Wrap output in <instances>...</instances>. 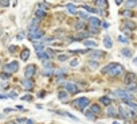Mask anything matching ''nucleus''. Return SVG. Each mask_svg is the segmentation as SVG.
<instances>
[{
	"label": "nucleus",
	"mask_w": 137,
	"mask_h": 124,
	"mask_svg": "<svg viewBox=\"0 0 137 124\" xmlns=\"http://www.w3.org/2000/svg\"><path fill=\"white\" fill-rule=\"evenodd\" d=\"M73 105L78 107L79 111H85V109H86V107L90 105V100L86 98V97H79V98H77V100L73 103Z\"/></svg>",
	"instance_id": "nucleus-1"
},
{
	"label": "nucleus",
	"mask_w": 137,
	"mask_h": 124,
	"mask_svg": "<svg viewBox=\"0 0 137 124\" xmlns=\"http://www.w3.org/2000/svg\"><path fill=\"white\" fill-rule=\"evenodd\" d=\"M18 62L16 61H13V62H11V64H8V65H6V68H4V70H6V73H8V74H11V73H15V71H18Z\"/></svg>",
	"instance_id": "nucleus-2"
},
{
	"label": "nucleus",
	"mask_w": 137,
	"mask_h": 124,
	"mask_svg": "<svg viewBox=\"0 0 137 124\" xmlns=\"http://www.w3.org/2000/svg\"><path fill=\"white\" fill-rule=\"evenodd\" d=\"M34 74H35V65H28L26 68V70H24V77L31 80V77Z\"/></svg>",
	"instance_id": "nucleus-3"
},
{
	"label": "nucleus",
	"mask_w": 137,
	"mask_h": 124,
	"mask_svg": "<svg viewBox=\"0 0 137 124\" xmlns=\"http://www.w3.org/2000/svg\"><path fill=\"white\" fill-rule=\"evenodd\" d=\"M65 86H66V92H70V93H77L78 92V89H77V85L73 84V82H66L65 84Z\"/></svg>",
	"instance_id": "nucleus-4"
},
{
	"label": "nucleus",
	"mask_w": 137,
	"mask_h": 124,
	"mask_svg": "<svg viewBox=\"0 0 137 124\" xmlns=\"http://www.w3.org/2000/svg\"><path fill=\"white\" fill-rule=\"evenodd\" d=\"M122 71V66L120 65V64H116V66L113 68L110 71H109V74L112 76V77H116V76H118L120 73Z\"/></svg>",
	"instance_id": "nucleus-5"
},
{
	"label": "nucleus",
	"mask_w": 137,
	"mask_h": 124,
	"mask_svg": "<svg viewBox=\"0 0 137 124\" xmlns=\"http://www.w3.org/2000/svg\"><path fill=\"white\" fill-rule=\"evenodd\" d=\"M43 36V31H40V30H36L34 32H30V35H28V38L32 41H35V39H40V38Z\"/></svg>",
	"instance_id": "nucleus-6"
},
{
	"label": "nucleus",
	"mask_w": 137,
	"mask_h": 124,
	"mask_svg": "<svg viewBox=\"0 0 137 124\" xmlns=\"http://www.w3.org/2000/svg\"><path fill=\"white\" fill-rule=\"evenodd\" d=\"M20 84L24 86V89H31L32 86H34V82H32L30 78H23V80L20 81Z\"/></svg>",
	"instance_id": "nucleus-7"
},
{
	"label": "nucleus",
	"mask_w": 137,
	"mask_h": 124,
	"mask_svg": "<svg viewBox=\"0 0 137 124\" xmlns=\"http://www.w3.org/2000/svg\"><path fill=\"white\" fill-rule=\"evenodd\" d=\"M38 26H39V19H38V18H35L34 20L31 22L30 27H28V30H30V32H34V31H36Z\"/></svg>",
	"instance_id": "nucleus-8"
},
{
	"label": "nucleus",
	"mask_w": 137,
	"mask_h": 124,
	"mask_svg": "<svg viewBox=\"0 0 137 124\" xmlns=\"http://www.w3.org/2000/svg\"><path fill=\"white\" fill-rule=\"evenodd\" d=\"M118 112H120V115L122 116V117H124V119H126V120H128V119H130V113L128 112V109H125L124 107H120L118 108Z\"/></svg>",
	"instance_id": "nucleus-9"
},
{
	"label": "nucleus",
	"mask_w": 137,
	"mask_h": 124,
	"mask_svg": "<svg viewBox=\"0 0 137 124\" xmlns=\"http://www.w3.org/2000/svg\"><path fill=\"white\" fill-rule=\"evenodd\" d=\"M89 22H90V26L92 27H96V28H98L101 26V20L98 18H90L89 19Z\"/></svg>",
	"instance_id": "nucleus-10"
},
{
	"label": "nucleus",
	"mask_w": 137,
	"mask_h": 124,
	"mask_svg": "<svg viewBox=\"0 0 137 124\" xmlns=\"http://www.w3.org/2000/svg\"><path fill=\"white\" fill-rule=\"evenodd\" d=\"M106 115L108 116H110V117H116L117 116V109L114 108V107H108V109H106Z\"/></svg>",
	"instance_id": "nucleus-11"
},
{
	"label": "nucleus",
	"mask_w": 137,
	"mask_h": 124,
	"mask_svg": "<svg viewBox=\"0 0 137 124\" xmlns=\"http://www.w3.org/2000/svg\"><path fill=\"white\" fill-rule=\"evenodd\" d=\"M103 46H105L106 49H112L113 42H112V38H110L109 35H106L105 38H103Z\"/></svg>",
	"instance_id": "nucleus-12"
},
{
	"label": "nucleus",
	"mask_w": 137,
	"mask_h": 124,
	"mask_svg": "<svg viewBox=\"0 0 137 124\" xmlns=\"http://www.w3.org/2000/svg\"><path fill=\"white\" fill-rule=\"evenodd\" d=\"M94 3H96V6H97V7H100V8H101V11H102L103 8H106V7H108V0H96Z\"/></svg>",
	"instance_id": "nucleus-13"
},
{
	"label": "nucleus",
	"mask_w": 137,
	"mask_h": 124,
	"mask_svg": "<svg viewBox=\"0 0 137 124\" xmlns=\"http://www.w3.org/2000/svg\"><path fill=\"white\" fill-rule=\"evenodd\" d=\"M66 8H67V11L71 14V15H75V14L78 12V9H77V7L74 6V4H71V3H69L67 6H66Z\"/></svg>",
	"instance_id": "nucleus-14"
},
{
	"label": "nucleus",
	"mask_w": 137,
	"mask_h": 124,
	"mask_svg": "<svg viewBox=\"0 0 137 124\" xmlns=\"http://www.w3.org/2000/svg\"><path fill=\"white\" fill-rule=\"evenodd\" d=\"M67 97H69V93L66 92V90H59V92H58V98L59 100L65 101V100H67Z\"/></svg>",
	"instance_id": "nucleus-15"
},
{
	"label": "nucleus",
	"mask_w": 137,
	"mask_h": 124,
	"mask_svg": "<svg viewBox=\"0 0 137 124\" xmlns=\"http://www.w3.org/2000/svg\"><path fill=\"white\" fill-rule=\"evenodd\" d=\"M90 57L93 59H98V58H101V57H103V51H100V50H96V51H93V53L90 54Z\"/></svg>",
	"instance_id": "nucleus-16"
},
{
	"label": "nucleus",
	"mask_w": 137,
	"mask_h": 124,
	"mask_svg": "<svg viewBox=\"0 0 137 124\" xmlns=\"http://www.w3.org/2000/svg\"><path fill=\"white\" fill-rule=\"evenodd\" d=\"M38 58H39L40 61H43V62H44V61H47V59L50 58V55L47 54L46 51H42V53H38Z\"/></svg>",
	"instance_id": "nucleus-17"
},
{
	"label": "nucleus",
	"mask_w": 137,
	"mask_h": 124,
	"mask_svg": "<svg viewBox=\"0 0 137 124\" xmlns=\"http://www.w3.org/2000/svg\"><path fill=\"white\" fill-rule=\"evenodd\" d=\"M89 35H90V32H86V31H81L79 34L74 38L75 41H78V39H83V38H87Z\"/></svg>",
	"instance_id": "nucleus-18"
},
{
	"label": "nucleus",
	"mask_w": 137,
	"mask_h": 124,
	"mask_svg": "<svg viewBox=\"0 0 137 124\" xmlns=\"http://www.w3.org/2000/svg\"><path fill=\"white\" fill-rule=\"evenodd\" d=\"M83 45L86 47H96L97 46V42L96 41H89V39H85L83 41Z\"/></svg>",
	"instance_id": "nucleus-19"
},
{
	"label": "nucleus",
	"mask_w": 137,
	"mask_h": 124,
	"mask_svg": "<svg viewBox=\"0 0 137 124\" xmlns=\"http://www.w3.org/2000/svg\"><path fill=\"white\" fill-rule=\"evenodd\" d=\"M134 80H136V74L134 73H128L126 74V78H125V82L130 84L132 81H134Z\"/></svg>",
	"instance_id": "nucleus-20"
},
{
	"label": "nucleus",
	"mask_w": 137,
	"mask_h": 124,
	"mask_svg": "<svg viewBox=\"0 0 137 124\" xmlns=\"http://www.w3.org/2000/svg\"><path fill=\"white\" fill-rule=\"evenodd\" d=\"M90 111H92V113H93V115H100V113H101V109H100V107H98V105H96V104H93V105H92V109H90Z\"/></svg>",
	"instance_id": "nucleus-21"
},
{
	"label": "nucleus",
	"mask_w": 137,
	"mask_h": 124,
	"mask_svg": "<svg viewBox=\"0 0 137 124\" xmlns=\"http://www.w3.org/2000/svg\"><path fill=\"white\" fill-rule=\"evenodd\" d=\"M34 47H35L36 53H42V51H44V45L43 43H35Z\"/></svg>",
	"instance_id": "nucleus-22"
},
{
	"label": "nucleus",
	"mask_w": 137,
	"mask_h": 124,
	"mask_svg": "<svg viewBox=\"0 0 137 124\" xmlns=\"http://www.w3.org/2000/svg\"><path fill=\"white\" fill-rule=\"evenodd\" d=\"M100 100H101V103L103 104V105H108V107H109L110 103H112V98H109L108 96H103V97H101Z\"/></svg>",
	"instance_id": "nucleus-23"
},
{
	"label": "nucleus",
	"mask_w": 137,
	"mask_h": 124,
	"mask_svg": "<svg viewBox=\"0 0 137 124\" xmlns=\"http://www.w3.org/2000/svg\"><path fill=\"white\" fill-rule=\"evenodd\" d=\"M114 66H116V62H112V64H109V65L106 66V68L102 69V73H109V71H110L113 68H114Z\"/></svg>",
	"instance_id": "nucleus-24"
},
{
	"label": "nucleus",
	"mask_w": 137,
	"mask_h": 124,
	"mask_svg": "<svg viewBox=\"0 0 137 124\" xmlns=\"http://www.w3.org/2000/svg\"><path fill=\"white\" fill-rule=\"evenodd\" d=\"M126 92H130V93H136L137 92V86H136V84H129V86L126 88Z\"/></svg>",
	"instance_id": "nucleus-25"
},
{
	"label": "nucleus",
	"mask_w": 137,
	"mask_h": 124,
	"mask_svg": "<svg viewBox=\"0 0 137 124\" xmlns=\"http://www.w3.org/2000/svg\"><path fill=\"white\" fill-rule=\"evenodd\" d=\"M121 54L126 57V58H129V57H132V50L130 49H122L121 50Z\"/></svg>",
	"instance_id": "nucleus-26"
},
{
	"label": "nucleus",
	"mask_w": 137,
	"mask_h": 124,
	"mask_svg": "<svg viewBox=\"0 0 137 124\" xmlns=\"http://www.w3.org/2000/svg\"><path fill=\"white\" fill-rule=\"evenodd\" d=\"M35 14H36V18H38V19L46 16V11H43V9H40V8H38L36 11H35Z\"/></svg>",
	"instance_id": "nucleus-27"
},
{
	"label": "nucleus",
	"mask_w": 137,
	"mask_h": 124,
	"mask_svg": "<svg viewBox=\"0 0 137 124\" xmlns=\"http://www.w3.org/2000/svg\"><path fill=\"white\" fill-rule=\"evenodd\" d=\"M28 55H30V50L28 49H24L22 53V61H27L28 59Z\"/></svg>",
	"instance_id": "nucleus-28"
},
{
	"label": "nucleus",
	"mask_w": 137,
	"mask_h": 124,
	"mask_svg": "<svg viewBox=\"0 0 137 124\" xmlns=\"http://www.w3.org/2000/svg\"><path fill=\"white\" fill-rule=\"evenodd\" d=\"M137 4V0H128L126 2V8H133Z\"/></svg>",
	"instance_id": "nucleus-29"
},
{
	"label": "nucleus",
	"mask_w": 137,
	"mask_h": 124,
	"mask_svg": "<svg viewBox=\"0 0 137 124\" xmlns=\"http://www.w3.org/2000/svg\"><path fill=\"white\" fill-rule=\"evenodd\" d=\"M125 104H128L130 108H133V111H137V103H134L133 100H130V101H125Z\"/></svg>",
	"instance_id": "nucleus-30"
},
{
	"label": "nucleus",
	"mask_w": 137,
	"mask_h": 124,
	"mask_svg": "<svg viewBox=\"0 0 137 124\" xmlns=\"http://www.w3.org/2000/svg\"><path fill=\"white\" fill-rule=\"evenodd\" d=\"M125 27H128V30H133V28L136 27V24H134L133 22L128 20V22H125Z\"/></svg>",
	"instance_id": "nucleus-31"
},
{
	"label": "nucleus",
	"mask_w": 137,
	"mask_h": 124,
	"mask_svg": "<svg viewBox=\"0 0 137 124\" xmlns=\"http://www.w3.org/2000/svg\"><path fill=\"white\" fill-rule=\"evenodd\" d=\"M43 73L46 74V76H53L54 74V68H49V69H44V71Z\"/></svg>",
	"instance_id": "nucleus-32"
},
{
	"label": "nucleus",
	"mask_w": 137,
	"mask_h": 124,
	"mask_svg": "<svg viewBox=\"0 0 137 124\" xmlns=\"http://www.w3.org/2000/svg\"><path fill=\"white\" fill-rule=\"evenodd\" d=\"M85 26H86V24H85V22H78L77 23V24H75V28H77V30H81V28H85Z\"/></svg>",
	"instance_id": "nucleus-33"
},
{
	"label": "nucleus",
	"mask_w": 137,
	"mask_h": 124,
	"mask_svg": "<svg viewBox=\"0 0 137 124\" xmlns=\"http://www.w3.org/2000/svg\"><path fill=\"white\" fill-rule=\"evenodd\" d=\"M89 66H90L92 69H97L98 68V62L97 61H90L89 62Z\"/></svg>",
	"instance_id": "nucleus-34"
},
{
	"label": "nucleus",
	"mask_w": 137,
	"mask_h": 124,
	"mask_svg": "<svg viewBox=\"0 0 137 124\" xmlns=\"http://www.w3.org/2000/svg\"><path fill=\"white\" fill-rule=\"evenodd\" d=\"M0 7H9V0H0Z\"/></svg>",
	"instance_id": "nucleus-35"
},
{
	"label": "nucleus",
	"mask_w": 137,
	"mask_h": 124,
	"mask_svg": "<svg viewBox=\"0 0 137 124\" xmlns=\"http://www.w3.org/2000/svg\"><path fill=\"white\" fill-rule=\"evenodd\" d=\"M39 8L43 9V11H44V9H49V8H50V4H47V3H40V4H39Z\"/></svg>",
	"instance_id": "nucleus-36"
},
{
	"label": "nucleus",
	"mask_w": 137,
	"mask_h": 124,
	"mask_svg": "<svg viewBox=\"0 0 137 124\" xmlns=\"http://www.w3.org/2000/svg\"><path fill=\"white\" fill-rule=\"evenodd\" d=\"M83 9H86L87 12H98L96 8H92V7H89V6H83Z\"/></svg>",
	"instance_id": "nucleus-37"
},
{
	"label": "nucleus",
	"mask_w": 137,
	"mask_h": 124,
	"mask_svg": "<svg viewBox=\"0 0 137 124\" xmlns=\"http://www.w3.org/2000/svg\"><path fill=\"white\" fill-rule=\"evenodd\" d=\"M58 59H59L60 62H65V61H67V59H69V55L62 54V55H59V57H58Z\"/></svg>",
	"instance_id": "nucleus-38"
},
{
	"label": "nucleus",
	"mask_w": 137,
	"mask_h": 124,
	"mask_svg": "<svg viewBox=\"0 0 137 124\" xmlns=\"http://www.w3.org/2000/svg\"><path fill=\"white\" fill-rule=\"evenodd\" d=\"M121 15H124V16H128V18H129V16L133 15V14H132V12L129 11V9H125V11H122V12H121Z\"/></svg>",
	"instance_id": "nucleus-39"
},
{
	"label": "nucleus",
	"mask_w": 137,
	"mask_h": 124,
	"mask_svg": "<svg viewBox=\"0 0 137 124\" xmlns=\"http://www.w3.org/2000/svg\"><path fill=\"white\" fill-rule=\"evenodd\" d=\"M83 113H85V115H86L89 119H90V120H94V119H96V115H93L92 112H83Z\"/></svg>",
	"instance_id": "nucleus-40"
},
{
	"label": "nucleus",
	"mask_w": 137,
	"mask_h": 124,
	"mask_svg": "<svg viewBox=\"0 0 137 124\" xmlns=\"http://www.w3.org/2000/svg\"><path fill=\"white\" fill-rule=\"evenodd\" d=\"M0 78H2V80H8L9 78V74L8 73H2V74H0Z\"/></svg>",
	"instance_id": "nucleus-41"
},
{
	"label": "nucleus",
	"mask_w": 137,
	"mask_h": 124,
	"mask_svg": "<svg viewBox=\"0 0 137 124\" xmlns=\"http://www.w3.org/2000/svg\"><path fill=\"white\" fill-rule=\"evenodd\" d=\"M16 96H18V93L13 92V90H11V92H9V94H8V97H11V98H16Z\"/></svg>",
	"instance_id": "nucleus-42"
},
{
	"label": "nucleus",
	"mask_w": 137,
	"mask_h": 124,
	"mask_svg": "<svg viewBox=\"0 0 137 124\" xmlns=\"http://www.w3.org/2000/svg\"><path fill=\"white\" fill-rule=\"evenodd\" d=\"M65 73H66V70H65V69H60V70L56 71V77H60V76L65 74Z\"/></svg>",
	"instance_id": "nucleus-43"
},
{
	"label": "nucleus",
	"mask_w": 137,
	"mask_h": 124,
	"mask_svg": "<svg viewBox=\"0 0 137 124\" xmlns=\"http://www.w3.org/2000/svg\"><path fill=\"white\" fill-rule=\"evenodd\" d=\"M90 34H98V28L90 26Z\"/></svg>",
	"instance_id": "nucleus-44"
},
{
	"label": "nucleus",
	"mask_w": 137,
	"mask_h": 124,
	"mask_svg": "<svg viewBox=\"0 0 137 124\" xmlns=\"http://www.w3.org/2000/svg\"><path fill=\"white\" fill-rule=\"evenodd\" d=\"M79 64V61L78 59H73L71 62H70V66H73V68H74V66H77Z\"/></svg>",
	"instance_id": "nucleus-45"
},
{
	"label": "nucleus",
	"mask_w": 137,
	"mask_h": 124,
	"mask_svg": "<svg viewBox=\"0 0 137 124\" xmlns=\"http://www.w3.org/2000/svg\"><path fill=\"white\" fill-rule=\"evenodd\" d=\"M79 16H81L82 19H87V18H89L87 12H79Z\"/></svg>",
	"instance_id": "nucleus-46"
},
{
	"label": "nucleus",
	"mask_w": 137,
	"mask_h": 124,
	"mask_svg": "<svg viewBox=\"0 0 137 124\" xmlns=\"http://www.w3.org/2000/svg\"><path fill=\"white\" fill-rule=\"evenodd\" d=\"M118 41H120V42H124V43H128V39H126V38H124L122 35L118 36Z\"/></svg>",
	"instance_id": "nucleus-47"
},
{
	"label": "nucleus",
	"mask_w": 137,
	"mask_h": 124,
	"mask_svg": "<svg viewBox=\"0 0 137 124\" xmlns=\"http://www.w3.org/2000/svg\"><path fill=\"white\" fill-rule=\"evenodd\" d=\"M31 98H32V96H30V94H26V96L22 97V100H24V101H28V100H31Z\"/></svg>",
	"instance_id": "nucleus-48"
},
{
	"label": "nucleus",
	"mask_w": 137,
	"mask_h": 124,
	"mask_svg": "<svg viewBox=\"0 0 137 124\" xmlns=\"http://www.w3.org/2000/svg\"><path fill=\"white\" fill-rule=\"evenodd\" d=\"M8 50H9V53H15V51H16V47H15V46H9Z\"/></svg>",
	"instance_id": "nucleus-49"
},
{
	"label": "nucleus",
	"mask_w": 137,
	"mask_h": 124,
	"mask_svg": "<svg viewBox=\"0 0 137 124\" xmlns=\"http://www.w3.org/2000/svg\"><path fill=\"white\" fill-rule=\"evenodd\" d=\"M102 27L103 28H108V27H109V23H108V22H102Z\"/></svg>",
	"instance_id": "nucleus-50"
},
{
	"label": "nucleus",
	"mask_w": 137,
	"mask_h": 124,
	"mask_svg": "<svg viewBox=\"0 0 137 124\" xmlns=\"http://www.w3.org/2000/svg\"><path fill=\"white\" fill-rule=\"evenodd\" d=\"M0 100H7V96L3 94V93H0Z\"/></svg>",
	"instance_id": "nucleus-51"
},
{
	"label": "nucleus",
	"mask_w": 137,
	"mask_h": 124,
	"mask_svg": "<svg viewBox=\"0 0 137 124\" xmlns=\"http://www.w3.org/2000/svg\"><path fill=\"white\" fill-rule=\"evenodd\" d=\"M16 109H19V111H26V109L23 108L22 105H18V107H16Z\"/></svg>",
	"instance_id": "nucleus-52"
},
{
	"label": "nucleus",
	"mask_w": 137,
	"mask_h": 124,
	"mask_svg": "<svg viewBox=\"0 0 137 124\" xmlns=\"http://www.w3.org/2000/svg\"><path fill=\"white\" fill-rule=\"evenodd\" d=\"M124 32H125V35H129L130 34V30H126V28H124Z\"/></svg>",
	"instance_id": "nucleus-53"
},
{
	"label": "nucleus",
	"mask_w": 137,
	"mask_h": 124,
	"mask_svg": "<svg viewBox=\"0 0 137 124\" xmlns=\"http://www.w3.org/2000/svg\"><path fill=\"white\" fill-rule=\"evenodd\" d=\"M26 123H27V124H35L34 120H31V119H30V120H26Z\"/></svg>",
	"instance_id": "nucleus-54"
},
{
	"label": "nucleus",
	"mask_w": 137,
	"mask_h": 124,
	"mask_svg": "<svg viewBox=\"0 0 137 124\" xmlns=\"http://www.w3.org/2000/svg\"><path fill=\"white\" fill-rule=\"evenodd\" d=\"M122 2H124V0H116V4H117V6H120Z\"/></svg>",
	"instance_id": "nucleus-55"
},
{
	"label": "nucleus",
	"mask_w": 137,
	"mask_h": 124,
	"mask_svg": "<svg viewBox=\"0 0 137 124\" xmlns=\"http://www.w3.org/2000/svg\"><path fill=\"white\" fill-rule=\"evenodd\" d=\"M12 111H13L12 108H6V112H12Z\"/></svg>",
	"instance_id": "nucleus-56"
},
{
	"label": "nucleus",
	"mask_w": 137,
	"mask_h": 124,
	"mask_svg": "<svg viewBox=\"0 0 137 124\" xmlns=\"http://www.w3.org/2000/svg\"><path fill=\"white\" fill-rule=\"evenodd\" d=\"M44 94H46V92H40V93H39V97H43Z\"/></svg>",
	"instance_id": "nucleus-57"
},
{
	"label": "nucleus",
	"mask_w": 137,
	"mask_h": 124,
	"mask_svg": "<svg viewBox=\"0 0 137 124\" xmlns=\"http://www.w3.org/2000/svg\"><path fill=\"white\" fill-rule=\"evenodd\" d=\"M113 124H120V123H117V121H113Z\"/></svg>",
	"instance_id": "nucleus-58"
},
{
	"label": "nucleus",
	"mask_w": 137,
	"mask_h": 124,
	"mask_svg": "<svg viewBox=\"0 0 137 124\" xmlns=\"http://www.w3.org/2000/svg\"><path fill=\"white\" fill-rule=\"evenodd\" d=\"M134 62H137V58H134Z\"/></svg>",
	"instance_id": "nucleus-59"
}]
</instances>
